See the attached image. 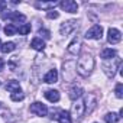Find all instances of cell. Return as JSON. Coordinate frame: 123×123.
Listing matches in <instances>:
<instances>
[{
  "label": "cell",
  "instance_id": "6da1fadb",
  "mask_svg": "<svg viewBox=\"0 0 123 123\" xmlns=\"http://www.w3.org/2000/svg\"><path fill=\"white\" fill-rule=\"evenodd\" d=\"M93 68H94V58L88 52L83 54L81 58L78 59V64H77V73L83 77H88L91 74Z\"/></svg>",
  "mask_w": 123,
  "mask_h": 123
},
{
  "label": "cell",
  "instance_id": "7a4b0ae2",
  "mask_svg": "<svg viewBox=\"0 0 123 123\" xmlns=\"http://www.w3.org/2000/svg\"><path fill=\"white\" fill-rule=\"evenodd\" d=\"M77 75V62L75 61H67L62 64V77L65 83H71L74 81Z\"/></svg>",
  "mask_w": 123,
  "mask_h": 123
},
{
  "label": "cell",
  "instance_id": "3957f363",
  "mask_svg": "<svg viewBox=\"0 0 123 123\" xmlns=\"http://www.w3.org/2000/svg\"><path fill=\"white\" fill-rule=\"evenodd\" d=\"M120 64H122V59H120L119 56H114V58H111L110 61H104V64H103V70H104L106 75H107L109 78H113V77H114V74H116V71L119 70Z\"/></svg>",
  "mask_w": 123,
  "mask_h": 123
},
{
  "label": "cell",
  "instance_id": "277c9868",
  "mask_svg": "<svg viewBox=\"0 0 123 123\" xmlns=\"http://www.w3.org/2000/svg\"><path fill=\"white\" fill-rule=\"evenodd\" d=\"M84 111H86V106H84V101L83 100H75V103L73 104V109H71V113H73V117L75 119H80L84 116Z\"/></svg>",
  "mask_w": 123,
  "mask_h": 123
},
{
  "label": "cell",
  "instance_id": "5b68a950",
  "mask_svg": "<svg viewBox=\"0 0 123 123\" xmlns=\"http://www.w3.org/2000/svg\"><path fill=\"white\" fill-rule=\"evenodd\" d=\"M101 36H103V28L100 25H94L93 28H90L86 32L87 39H101Z\"/></svg>",
  "mask_w": 123,
  "mask_h": 123
},
{
  "label": "cell",
  "instance_id": "8992f818",
  "mask_svg": "<svg viewBox=\"0 0 123 123\" xmlns=\"http://www.w3.org/2000/svg\"><path fill=\"white\" fill-rule=\"evenodd\" d=\"M29 110H31V113H33V114H36V116H46V113H48L46 106H45L43 103H39V101L32 103L31 107H29Z\"/></svg>",
  "mask_w": 123,
  "mask_h": 123
},
{
  "label": "cell",
  "instance_id": "52a82bcc",
  "mask_svg": "<svg viewBox=\"0 0 123 123\" xmlns=\"http://www.w3.org/2000/svg\"><path fill=\"white\" fill-rule=\"evenodd\" d=\"M75 28H77V20H68L61 25L59 32H61V35H70Z\"/></svg>",
  "mask_w": 123,
  "mask_h": 123
},
{
  "label": "cell",
  "instance_id": "ba28073f",
  "mask_svg": "<svg viewBox=\"0 0 123 123\" xmlns=\"http://www.w3.org/2000/svg\"><path fill=\"white\" fill-rule=\"evenodd\" d=\"M107 41H109L110 43H119V42L122 41V33H120V31H117V29H114V28H110L109 32H107Z\"/></svg>",
  "mask_w": 123,
  "mask_h": 123
},
{
  "label": "cell",
  "instance_id": "9c48e42d",
  "mask_svg": "<svg viewBox=\"0 0 123 123\" xmlns=\"http://www.w3.org/2000/svg\"><path fill=\"white\" fill-rule=\"evenodd\" d=\"M59 6L68 13H77V10H78V5L75 2H73V0H64V2L59 3Z\"/></svg>",
  "mask_w": 123,
  "mask_h": 123
},
{
  "label": "cell",
  "instance_id": "30bf717a",
  "mask_svg": "<svg viewBox=\"0 0 123 123\" xmlns=\"http://www.w3.org/2000/svg\"><path fill=\"white\" fill-rule=\"evenodd\" d=\"M3 19H9V20H13V22H25L26 20V16L19 13V12H10V13H3L2 15Z\"/></svg>",
  "mask_w": 123,
  "mask_h": 123
},
{
  "label": "cell",
  "instance_id": "8fae6325",
  "mask_svg": "<svg viewBox=\"0 0 123 123\" xmlns=\"http://www.w3.org/2000/svg\"><path fill=\"white\" fill-rule=\"evenodd\" d=\"M80 48H81V39H80L78 36H75V38L73 39V42L68 45L67 51H68L70 54H73V55H77V54L80 52Z\"/></svg>",
  "mask_w": 123,
  "mask_h": 123
},
{
  "label": "cell",
  "instance_id": "7c38bea8",
  "mask_svg": "<svg viewBox=\"0 0 123 123\" xmlns=\"http://www.w3.org/2000/svg\"><path fill=\"white\" fill-rule=\"evenodd\" d=\"M43 81H45V83H48V84H54V83H56V81H58V71H56L55 68L49 70V71L45 74Z\"/></svg>",
  "mask_w": 123,
  "mask_h": 123
},
{
  "label": "cell",
  "instance_id": "4fadbf2b",
  "mask_svg": "<svg viewBox=\"0 0 123 123\" xmlns=\"http://www.w3.org/2000/svg\"><path fill=\"white\" fill-rule=\"evenodd\" d=\"M56 119H58L59 123H71V122H73V120H71V114H70L68 111H65V110H59Z\"/></svg>",
  "mask_w": 123,
  "mask_h": 123
},
{
  "label": "cell",
  "instance_id": "5bb4252c",
  "mask_svg": "<svg viewBox=\"0 0 123 123\" xmlns=\"http://www.w3.org/2000/svg\"><path fill=\"white\" fill-rule=\"evenodd\" d=\"M43 94H45V97H46L51 103L59 101V91H56V90H46Z\"/></svg>",
  "mask_w": 123,
  "mask_h": 123
},
{
  "label": "cell",
  "instance_id": "9a60e30c",
  "mask_svg": "<svg viewBox=\"0 0 123 123\" xmlns=\"http://www.w3.org/2000/svg\"><path fill=\"white\" fill-rule=\"evenodd\" d=\"M31 46H32L35 51H43V49H45V42H43L41 38H33L32 42H31Z\"/></svg>",
  "mask_w": 123,
  "mask_h": 123
},
{
  "label": "cell",
  "instance_id": "2e32d148",
  "mask_svg": "<svg viewBox=\"0 0 123 123\" xmlns=\"http://www.w3.org/2000/svg\"><path fill=\"white\" fill-rule=\"evenodd\" d=\"M100 56H101L104 61H109V59H111V58H114V56H116V51H114V49H111V48H106V49H103V51H101Z\"/></svg>",
  "mask_w": 123,
  "mask_h": 123
},
{
  "label": "cell",
  "instance_id": "e0dca14e",
  "mask_svg": "<svg viewBox=\"0 0 123 123\" xmlns=\"http://www.w3.org/2000/svg\"><path fill=\"white\" fill-rule=\"evenodd\" d=\"M6 90L10 91L12 94H13V93H18V91H22L19 81H15V80H13V81H9V83L6 84Z\"/></svg>",
  "mask_w": 123,
  "mask_h": 123
},
{
  "label": "cell",
  "instance_id": "ac0fdd59",
  "mask_svg": "<svg viewBox=\"0 0 123 123\" xmlns=\"http://www.w3.org/2000/svg\"><path fill=\"white\" fill-rule=\"evenodd\" d=\"M83 93H84V91H83L81 87H73V88L70 90V94H68V96H70L71 100H78V98L83 96Z\"/></svg>",
  "mask_w": 123,
  "mask_h": 123
},
{
  "label": "cell",
  "instance_id": "d6986e66",
  "mask_svg": "<svg viewBox=\"0 0 123 123\" xmlns=\"http://www.w3.org/2000/svg\"><path fill=\"white\" fill-rule=\"evenodd\" d=\"M84 106H86L87 111H91V110L94 109V106H96V97H94L93 94H88V97H87L86 101H84Z\"/></svg>",
  "mask_w": 123,
  "mask_h": 123
},
{
  "label": "cell",
  "instance_id": "ffe728a7",
  "mask_svg": "<svg viewBox=\"0 0 123 123\" xmlns=\"http://www.w3.org/2000/svg\"><path fill=\"white\" fill-rule=\"evenodd\" d=\"M58 3L56 2H38L35 3V6L38 9H51V7H55Z\"/></svg>",
  "mask_w": 123,
  "mask_h": 123
},
{
  "label": "cell",
  "instance_id": "44dd1931",
  "mask_svg": "<svg viewBox=\"0 0 123 123\" xmlns=\"http://www.w3.org/2000/svg\"><path fill=\"white\" fill-rule=\"evenodd\" d=\"M15 48H16L15 42H6V43H3L2 46H0V51H2L3 54H9V52H12Z\"/></svg>",
  "mask_w": 123,
  "mask_h": 123
},
{
  "label": "cell",
  "instance_id": "7402d4cb",
  "mask_svg": "<svg viewBox=\"0 0 123 123\" xmlns=\"http://www.w3.org/2000/svg\"><path fill=\"white\" fill-rule=\"evenodd\" d=\"M119 119H120V116H119V114H116V113H107V114L104 116L106 123H117V122H119Z\"/></svg>",
  "mask_w": 123,
  "mask_h": 123
},
{
  "label": "cell",
  "instance_id": "603a6c76",
  "mask_svg": "<svg viewBox=\"0 0 123 123\" xmlns=\"http://www.w3.org/2000/svg\"><path fill=\"white\" fill-rule=\"evenodd\" d=\"M16 32H18V26H15V25H12V23H9V25L5 28V33H6V35H9V36L15 35Z\"/></svg>",
  "mask_w": 123,
  "mask_h": 123
},
{
  "label": "cell",
  "instance_id": "cb8c5ba5",
  "mask_svg": "<svg viewBox=\"0 0 123 123\" xmlns=\"http://www.w3.org/2000/svg\"><path fill=\"white\" fill-rule=\"evenodd\" d=\"M18 31H19L20 35H28V33L31 32V25H29V23H23L22 26L18 28Z\"/></svg>",
  "mask_w": 123,
  "mask_h": 123
},
{
  "label": "cell",
  "instance_id": "d4e9b609",
  "mask_svg": "<svg viewBox=\"0 0 123 123\" xmlns=\"http://www.w3.org/2000/svg\"><path fill=\"white\" fill-rule=\"evenodd\" d=\"M10 98H12L13 101H20V100L25 98V94H23L22 91H18V93H13V94L10 96Z\"/></svg>",
  "mask_w": 123,
  "mask_h": 123
},
{
  "label": "cell",
  "instance_id": "484cf974",
  "mask_svg": "<svg viewBox=\"0 0 123 123\" xmlns=\"http://www.w3.org/2000/svg\"><path fill=\"white\" fill-rule=\"evenodd\" d=\"M114 93H116V97H117V98H122V97H123V84H122V83H119V84L116 86V91H114Z\"/></svg>",
  "mask_w": 123,
  "mask_h": 123
},
{
  "label": "cell",
  "instance_id": "4316f807",
  "mask_svg": "<svg viewBox=\"0 0 123 123\" xmlns=\"http://www.w3.org/2000/svg\"><path fill=\"white\" fill-rule=\"evenodd\" d=\"M46 16H48V19H56V18L59 16V13L55 12V10H49V12L46 13Z\"/></svg>",
  "mask_w": 123,
  "mask_h": 123
},
{
  "label": "cell",
  "instance_id": "83f0119b",
  "mask_svg": "<svg viewBox=\"0 0 123 123\" xmlns=\"http://www.w3.org/2000/svg\"><path fill=\"white\" fill-rule=\"evenodd\" d=\"M39 33H41V35H43V38H45V39H49V38H51V33H49L48 31H42V29H41V31H39Z\"/></svg>",
  "mask_w": 123,
  "mask_h": 123
},
{
  "label": "cell",
  "instance_id": "f1b7e54d",
  "mask_svg": "<svg viewBox=\"0 0 123 123\" xmlns=\"http://www.w3.org/2000/svg\"><path fill=\"white\" fill-rule=\"evenodd\" d=\"M6 6H7V3L3 2V0H0V12H3V10L6 9Z\"/></svg>",
  "mask_w": 123,
  "mask_h": 123
},
{
  "label": "cell",
  "instance_id": "f546056e",
  "mask_svg": "<svg viewBox=\"0 0 123 123\" xmlns=\"http://www.w3.org/2000/svg\"><path fill=\"white\" fill-rule=\"evenodd\" d=\"M3 67H5V59H3V58H0V71L3 70Z\"/></svg>",
  "mask_w": 123,
  "mask_h": 123
}]
</instances>
